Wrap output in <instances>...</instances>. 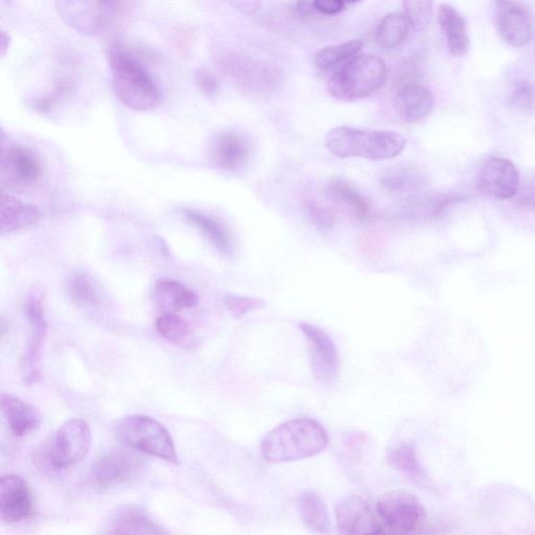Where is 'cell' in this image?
<instances>
[{
	"instance_id": "cell-1",
	"label": "cell",
	"mask_w": 535,
	"mask_h": 535,
	"mask_svg": "<svg viewBox=\"0 0 535 535\" xmlns=\"http://www.w3.org/2000/svg\"><path fill=\"white\" fill-rule=\"evenodd\" d=\"M328 445V433L318 422L296 418L268 433L261 450L268 462L285 463L314 457Z\"/></svg>"
},
{
	"instance_id": "cell-2",
	"label": "cell",
	"mask_w": 535,
	"mask_h": 535,
	"mask_svg": "<svg viewBox=\"0 0 535 535\" xmlns=\"http://www.w3.org/2000/svg\"><path fill=\"white\" fill-rule=\"evenodd\" d=\"M406 144V138L398 132L346 126L332 129L325 137V145L339 158L389 160L403 153Z\"/></svg>"
},
{
	"instance_id": "cell-3",
	"label": "cell",
	"mask_w": 535,
	"mask_h": 535,
	"mask_svg": "<svg viewBox=\"0 0 535 535\" xmlns=\"http://www.w3.org/2000/svg\"><path fill=\"white\" fill-rule=\"evenodd\" d=\"M109 62L115 95L126 107L138 112L158 107L160 91L141 63L118 46L110 50Z\"/></svg>"
},
{
	"instance_id": "cell-4",
	"label": "cell",
	"mask_w": 535,
	"mask_h": 535,
	"mask_svg": "<svg viewBox=\"0 0 535 535\" xmlns=\"http://www.w3.org/2000/svg\"><path fill=\"white\" fill-rule=\"evenodd\" d=\"M388 68L378 56H356L329 80L331 95L345 102H355L374 95L386 83Z\"/></svg>"
},
{
	"instance_id": "cell-5",
	"label": "cell",
	"mask_w": 535,
	"mask_h": 535,
	"mask_svg": "<svg viewBox=\"0 0 535 535\" xmlns=\"http://www.w3.org/2000/svg\"><path fill=\"white\" fill-rule=\"evenodd\" d=\"M115 434L128 448L162 460L179 463L170 432L154 418L129 415L114 426Z\"/></svg>"
},
{
	"instance_id": "cell-6",
	"label": "cell",
	"mask_w": 535,
	"mask_h": 535,
	"mask_svg": "<svg viewBox=\"0 0 535 535\" xmlns=\"http://www.w3.org/2000/svg\"><path fill=\"white\" fill-rule=\"evenodd\" d=\"M91 431L81 418L64 423L38 453V460L44 467L61 471L81 462L91 447Z\"/></svg>"
},
{
	"instance_id": "cell-7",
	"label": "cell",
	"mask_w": 535,
	"mask_h": 535,
	"mask_svg": "<svg viewBox=\"0 0 535 535\" xmlns=\"http://www.w3.org/2000/svg\"><path fill=\"white\" fill-rule=\"evenodd\" d=\"M385 533L410 534L422 528L427 514L415 496L405 491H391L376 502Z\"/></svg>"
},
{
	"instance_id": "cell-8",
	"label": "cell",
	"mask_w": 535,
	"mask_h": 535,
	"mask_svg": "<svg viewBox=\"0 0 535 535\" xmlns=\"http://www.w3.org/2000/svg\"><path fill=\"white\" fill-rule=\"evenodd\" d=\"M43 294L40 290H32L27 299V315L31 324L25 356L21 360V374L25 383L32 385L41 378L40 361L43 346L48 336L49 324L45 318Z\"/></svg>"
},
{
	"instance_id": "cell-9",
	"label": "cell",
	"mask_w": 535,
	"mask_h": 535,
	"mask_svg": "<svg viewBox=\"0 0 535 535\" xmlns=\"http://www.w3.org/2000/svg\"><path fill=\"white\" fill-rule=\"evenodd\" d=\"M298 328L308 340L310 366L314 378L323 384L335 382L339 376L340 360L332 338L315 325L301 322Z\"/></svg>"
},
{
	"instance_id": "cell-10",
	"label": "cell",
	"mask_w": 535,
	"mask_h": 535,
	"mask_svg": "<svg viewBox=\"0 0 535 535\" xmlns=\"http://www.w3.org/2000/svg\"><path fill=\"white\" fill-rule=\"evenodd\" d=\"M337 526L343 534L385 533L376 503L367 496L353 495L340 501L335 509Z\"/></svg>"
},
{
	"instance_id": "cell-11",
	"label": "cell",
	"mask_w": 535,
	"mask_h": 535,
	"mask_svg": "<svg viewBox=\"0 0 535 535\" xmlns=\"http://www.w3.org/2000/svg\"><path fill=\"white\" fill-rule=\"evenodd\" d=\"M476 185L482 195L500 200L511 199L521 189L520 173L510 160L493 157L484 162Z\"/></svg>"
},
{
	"instance_id": "cell-12",
	"label": "cell",
	"mask_w": 535,
	"mask_h": 535,
	"mask_svg": "<svg viewBox=\"0 0 535 535\" xmlns=\"http://www.w3.org/2000/svg\"><path fill=\"white\" fill-rule=\"evenodd\" d=\"M144 469V459L126 450H114L103 456L93 467L92 482L100 490L130 482Z\"/></svg>"
},
{
	"instance_id": "cell-13",
	"label": "cell",
	"mask_w": 535,
	"mask_h": 535,
	"mask_svg": "<svg viewBox=\"0 0 535 535\" xmlns=\"http://www.w3.org/2000/svg\"><path fill=\"white\" fill-rule=\"evenodd\" d=\"M42 164L37 154L25 146H11L3 151L2 182L9 188H27L42 176Z\"/></svg>"
},
{
	"instance_id": "cell-14",
	"label": "cell",
	"mask_w": 535,
	"mask_h": 535,
	"mask_svg": "<svg viewBox=\"0 0 535 535\" xmlns=\"http://www.w3.org/2000/svg\"><path fill=\"white\" fill-rule=\"evenodd\" d=\"M34 500L25 480L7 475L0 483V517L6 524H16L34 516Z\"/></svg>"
},
{
	"instance_id": "cell-15",
	"label": "cell",
	"mask_w": 535,
	"mask_h": 535,
	"mask_svg": "<svg viewBox=\"0 0 535 535\" xmlns=\"http://www.w3.org/2000/svg\"><path fill=\"white\" fill-rule=\"evenodd\" d=\"M497 29L502 39L514 48H522L532 38V20L518 0H496Z\"/></svg>"
},
{
	"instance_id": "cell-16",
	"label": "cell",
	"mask_w": 535,
	"mask_h": 535,
	"mask_svg": "<svg viewBox=\"0 0 535 535\" xmlns=\"http://www.w3.org/2000/svg\"><path fill=\"white\" fill-rule=\"evenodd\" d=\"M251 158V144L248 137L237 131H227L215 138L211 148L213 165L221 171L239 172Z\"/></svg>"
},
{
	"instance_id": "cell-17",
	"label": "cell",
	"mask_w": 535,
	"mask_h": 535,
	"mask_svg": "<svg viewBox=\"0 0 535 535\" xmlns=\"http://www.w3.org/2000/svg\"><path fill=\"white\" fill-rule=\"evenodd\" d=\"M61 19L82 35L97 34L105 20L99 0H55Z\"/></svg>"
},
{
	"instance_id": "cell-18",
	"label": "cell",
	"mask_w": 535,
	"mask_h": 535,
	"mask_svg": "<svg viewBox=\"0 0 535 535\" xmlns=\"http://www.w3.org/2000/svg\"><path fill=\"white\" fill-rule=\"evenodd\" d=\"M181 215L211 243L223 258L231 260L236 255V243L229 228L218 218L184 208Z\"/></svg>"
},
{
	"instance_id": "cell-19",
	"label": "cell",
	"mask_w": 535,
	"mask_h": 535,
	"mask_svg": "<svg viewBox=\"0 0 535 535\" xmlns=\"http://www.w3.org/2000/svg\"><path fill=\"white\" fill-rule=\"evenodd\" d=\"M468 200L459 193L411 196L401 202L400 211L411 220H432L443 216L450 206Z\"/></svg>"
},
{
	"instance_id": "cell-20",
	"label": "cell",
	"mask_w": 535,
	"mask_h": 535,
	"mask_svg": "<svg viewBox=\"0 0 535 535\" xmlns=\"http://www.w3.org/2000/svg\"><path fill=\"white\" fill-rule=\"evenodd\" d=\"M41 217L42 214L35 205L22 202L5 192L2 193V197H0V231H2L3 236L31 228L39 223Z\"/></svg>"
},
{
	"instance_id": "cell-21",
	"label": "cell",
	"mask_w": 535,
	"mask_h": 535,
	"mask_svg": "<svg viewBox=\"0 0 535 535\" xmlns=\"http://www.w3.org/2000/svg\"><path fill=\"white\" fill-rule=\"evenodd\" d=\"M433 107L432 92L425 86L410 82L403 84L400 88L398 108L405 122L416 123L426 119Z\"/></svg>"
},
{
	"instance_id": "cell-22",
	"label": "cell",
	"mask_w": 535,
	"mask_h": 535,
	"mask_svg": "<svg viewBox=\"0 0 535 535\" xmlns=\"http://www.w3.org/2000/svg\"><path fill=\"white\" fill-rule=\"evenodd\" d=\"M168 531L154 521L146 509L128 505L116 511L108 533L166 534Z\"/></svg>"
},
{
	"instance_id": "cell-23",
	"label": "cell",
	"mask_w": 535,
	"mask_h": 535,
	"mask_svg": "<svg viewBox=\"0 0 535 535\" xmlns=\"http://www.w3.org/2000/svg\"><path fill=\"white\" fill-rule=\"evenodd\" d=\"M0 406H2L6 422L15 436H26L39 428L40 414L29 403L15 398L11 394L3 393Z\"/></svg>"
},
{
	"instance_id": "cell-24",
	"label": "cell",
	"mask_w": 535,
	"mask_h": 535,
	"mask_svg": "<svg viewBox=\"0 0 535 535\" xmlns=\"http://www.w3.org/2000/svg\"><path fill=\"white\" fill-rule=\"evenodd\" d=\"M157 308L164 314H175L198 305V295L174 279H159L154 289Z\"/></svg>"
},
{
	"instance_id": "cell-25",
	"label": "cell",
	"mask_w": 535,
	"mask_h": 535,
	"mask_svg": "<svg viewBox=\"0 0 535 535\" xmlns=\"http://www.w3.org/2000/svg\"><path fill=\"white\" fill-rule=\"evenodd\" d=\"M427 182L426 174L410 165L390 167L380 177L383 189L394 195L416 194L425 188Z\"/></svg>"
},
{
	"instance_id": "cell-26",
	"label": "cell",
	"mask_w": 535,
	"mask_h": 535,
	"mask_svg": "<svg viewBox=\"0 0 535 535\" xmlns=\"http://www.w3.org/2000/svg\"><path fill=\"white\" fill-rule=\"evenodd\" d=\"M439 26L445 32L448 48L455 57H463L470 50V37L462 15L450 5H441L438 10Z\"/></svg>"
},
{
	"instance_id": "cell-27",
	"label": "cell",
	"mask_w": 535,
	"mask_h": 535,
	"mask_svg": "<svg viewBox=\"0 0 535 535\" xmlns=\"http://www.w3.org/2000/svg\"><path fill=\"white\" fill-rule=\"evenodd\" d=\"M299 516L304 524L313 532L328 533L331 520L327 504L316 492L301 495L298 503Z\"/></svg>"
},
{
	"instance_id": "cell-28",
	"label": "cell",
	"mask_w": 535,
	"mask_h": 535,
	"mask_svg": "<svg viewBox=\"0 0 535 535\" xmlns=\"http://www.w3.org/2000/svg\"><path fill=\"white\" fill-rule=\"evenodd\" d=\"M411 23L403 13H391L384 17L377 31V40L382 48H398L408 36Z\"/></svg>"
},
{
	"instance_id": "cell-29",
	"label": "cell",
	"mask_w": 535,
	"mask_h": 535,
	"mask_svg": "<svg viewBox=\"0 0 535 535\" xmlns=\"http://www.w3.org/2000/svg\"><path fill=\"white\" fill-rule=\"evenodd\" d=\"M327 190L335 199L350 206L359 220L365 222L371 218L369 203L350 183L339 178L333 179Z\"/></svg>"
},
{
	"instance_id": "cell-30",
	"label": "cell",
	"mask_w": 535,
	"mask_h": 535,
	"mask_svg": "<svg viewBox=\"0 0 535 535\" xmlns=\"http://www.w3.org/2000/svg\"><path fill=\"white\" fill-rule=\"evenodd\" d=\"M363 46L364 42L362 40H352L327 46V48L320 50L316 54L315 64L321 71H329V69L358 56Z\"/></svg>"
},
{
	"instance_id": "cell-31",
	"label": "cell",
	"mask_w": 535,
	"mask_h": 535,
	"mask_svg": "<svg viewBox=\"0 0 535 535\" xmlns=\"http://www.w3.org/2000/svg\"><path fill=\"white\" fill-rule=\"evenodd\" d=\"M388 460L392 467L416 481L426 479V473L414 448L409 444H401L388 452Z\"/></svg>"
},
{
	"instance_id": "cell-32",
	"label": "cell",
	"mask_w": 535,
	"mask_h": 535,
	"mask_svg": "<svg viewBox=\"0 0 535 535\" xmlns=\"http://www.w3.org/2000/svg\"><path fill=\"white\" fill-rule=\"evenodd\" d=\"M67 294L78 307H96L100 301L99 291L86 274L76 273L68 279Z\"/></svg>"
},
{
	"instance_id": "cell-33",
	"label": "cell",
	"mask_w": 535,
	"mask_h": 535,
	"mask_svg": "<svg viewBox=\"0 0 535 535\" xmlns=\"http://www.w3.org/2000/svg\"><path fill=\"white\" fill-rule=\"evenodd\" d=\"M507 104L511 109L522 113H534L535 84L527 79L513 83L508 91Z\"/></svg>"
},
{
	"instance_id": "cell-34",
	"label": "cell",
	"mask_w": 535,
	"mask_h": 535,
	"mask_svg": "<svg viewBox=\"0 0 535 535\" xmlns=\"http://www.w3.org/2000/svg\"><path fill=\"white\" fill-rule=\"evenodd\" d=\"M156 330L162 338L175 344L183 343L190 336L188 323L175 314H162L156 320Z\"/></svg>"
},
{
	"instance_id": "cell-35",
	"label": "cell",
	"mask_w": 535,
	"mask_h": 535,
	"mask_svg": "<svg viewBox=\"0 0 535 535\" xmlns=\"http://www.w3.org/2000/svg\"><path fill=\"white\" fill-rule=\"evenodd\" d=\"M405 15L411 27L424 30L429 26L432 17L433 0H404Z\"/></svg>"
},
{
	"instance_id": "cell-36",
	"label": "cell",
	"mask_w": 535,
	"mask_h": 535,
	"mask_svg": "<svg viewBox=\"0 0 535 535\" xmlns=\"http://www.w3.org/2000/svg\"><path fill=\"white\" fill-rule=\"evenodd\" d=\"M229 313L235 318H242L247 314L265 308L266 302L260 298L228 295L224 299Z\"/></svg>"
},
{
	"instance_id": "cell-37",
	"label": "cell",
	"mask_w": 535,
	"mask_h": 535,
	"mask_svg": "<svg viewBox=\"0 0 535 535\" xmlns=\"http://www.w3.org/2000/svg\"><path fill=\"white\" fill-rule=\"evenodd\" d=\"M308 215L315 227L323 231L331 230L336 222L334 212L329 207L316 201L309 202Z\"/></svg>"
},
{
	"instance_id": "cell-38",
	"label": "cell",
	"mask_w": 535,
	"mask_h": 535,
	"mask_svg": "<svg viewBox=\"0 0 535 535\" xmlns=\"http://www.w3.org/2000/svg\"><path fill=\"white\" fill-rule=\"evenodd\" d=\"M195 81L199 89L209 97L215 96L220 89L219 80L206 69H198Z\"/></svg>"
},
{
	"instance_id": "cell-39",
	"label": "cell",
	"mask_w": 535,
	"mask_h": 535,
	"mask_svg": "<svg viewBox=\"0 0 535 535\" xmlns=\"http://www.w3.org/2000/svg\"><path fill=\"white\" fill-rule=\"evenodd\" d=\"M316 11L324 15H337L343 11V0H313Z\"/></svg>"
},
{
	"instance_id": "cell-40",
	"label": "cell",
	"mask_w": 535,
	"mask_h": 535,
	"mask_svg": "<svg viewBox=\"0 0 535 535\" xmlns=\"http://www.w3.org/2000/svg\"><path fill=\"white\" fill-rule=\"evenodd\" d=\"M518 203L535 209V178L528 182L518 193Z\"/></svg>"
},
{
	"instance_id": "cell-41",
	"label": "cell",
	"mask_w": 535,
	"mask_h": 535,
	"mask_svg": "<svg viewBox=\"0 0 535 535\" xmlns=\"http://www.w3.org/2000/svg\"><path fill=\"white\" fill-rule=\"evenodd\" d=\"M297 10L300 15L309 16L316 9L314 3L310 2V0H300V2L297 4Z\"/></svg>"
},
{
	"instance_id": "cell-42",
	"label": "cell",
	"mask_w": 535,
	"mask_h": 535,
	"mask_svg": "<svg viewBox=\"0 0 535 535\" xmlns=\"http://www.w3.org/2000/svg\"><path fill=\"white\" fill-rule=\"evenodd\" d=\"M118 4V0H99V5L105 18L111 15Z\"/></svg>"
},
{
	"instance_id": "cell-43",
	"label": "cell",
	"mask_w": 535,
	"mask_h": 535,
	"mask_svg": "<svg viewBox=\"0 0 535 535\" xmlns=\"http://www.w3.org/2000/svg\"><path fill=\"white\" fill-rule=\"evenodd\" d=\"M10 43L11 37L3 31L2 38H0V54H2V57H5L9 51Z\"/></svg>"
},
{
	"instance_id": "cell-44",
	"label": "cell",
	"mask_w": 535,
	"mask_h": 535,
	"mask_svg": "<svg viewBox=\"0 0 535 535\" xmlns=\"http://www.w3.org/2000/svg\"><path fill=\"white\" fill-rule=\"evenodd\" d=\"M343 2L347 4H356L360 2V0H343Z\"/></svg>"
},
{
	"instance_id": "cell-45",
	"label": "cell",
	"mask_w": 535,
	"mask_h": 535,
	"mask_svg": "<svg viewBox=\"0 0 535 535\" xmlns=\"http://www.w3.org/2000/svg\"><path fill=\"white\" fill-rule=\"evenodd\" d=\"M3 2H5V3H10L11 0H3Z\"/></svg>"
}]
</instances>
